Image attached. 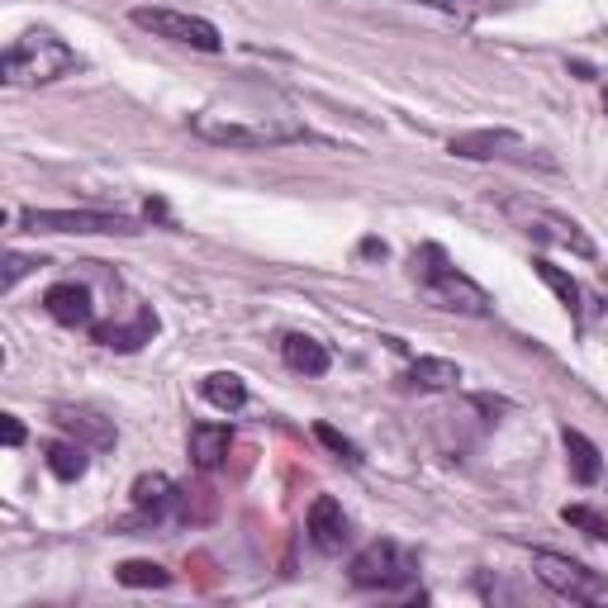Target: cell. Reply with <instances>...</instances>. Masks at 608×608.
Listing matches in <instances>:
<instances>
[{"mask_svg": "<svg viewBox=\"0 0 608 608\" xmlns=\"http://www.w3.org/2000/svg\"><path fill=\"white\" fill-rule=\"evenodd\" d=\"M77 67H81V53L72 43H62L58 33H48V29H29L24 39H14L6 48L0 72H6L10 87H48V81H62L67 72H77Z\"/></svg>", "mask_w": 608, "mask_h": 608, "instance_id": "1", "label": "cell"}, {"mask_svg": "<svg viewBox=\"0 0 608 608\" xmlns=\"http://www.w3.org/2000/svg\"><path fill=\"white\" fill-rule=\"evenodd\" d=\"M414 276L424 281L428 300L437 310H452V314H470V318H485L495 310V300H489L485 285H476L466 272H456V266L443 257V247H418L414 252Z\"/></svg>", "mask_w": 608, "mask_h": 608, "instance_id": "2", "label": "cell"}, {"mask_svg": "<svg viewBox=\"0 0 608 608\" xmlns=\"http://www.w3.org/2000/svg\"><path fill=\"white\" fill-rule=\"evenodd\" d=\"M191 133L214 148H281V143H304L310 129L291 120H243V114H191Z\"/></svg>", "mask_w": 608, "mask_h": 608, "instance_id": "3", "label": "cell"}, {"mask_svg": "<svg viewBox=\"0 0 608 608\" xmlns=\"http://www.w3.org/2000/svg\"><path fill=\"white\" fill-rule=\"evenodd\" d=\"M533 576L543 580L556 599L589 604V608L608 604V580L599 570H589L585 561H576V556H561V551H547V547L533 551Z\"/></svg>", "mask_w": 608, "mask_h": 608, "instance_id": "4", "label": "cell"}, {"mask_svg": "<svg viewBox=\"0 0 608 608\" xmlns=\"http://www.w3.org/2000/svg\"><path fill=\"white\" fill-rule=\"evenodd\" d=\"M129 20L148 29L152 39H166V43H181V48H195V53H219L224 48V33H219L205 14H191V10H172V6H139L129 10Z\"/></svg>", "mask_w": 608, "mask_h": 608, "instance_id": "5", "label": "cell"}, {"mask_svg": "<svg viewBox=\"0 0 608 608\" xmlns=\"http://www.w3.org/2000/svg\"><path fill=\"white\" fill-rule=\"evenodd\" d=\"M504 214L514 219V224L523 233H533L537 243H551V247H566V252H576V257H595V239L576 224L570 214H556L547 205H537V200H504Z\"/></svg>", "mask_w": 608, "mask_h": 608, "instance_id": "6", "label": "cell"}, {"mask_svg": "<svg viewBox=\"0 0 608 608\" xmlns=\"http://www.w3.org/2000/svg\"><path fill=\"white\" fill-rule=\"evenodd\" d=\"M24 233H114V239H133L143 233L129 214H110V210H24L20 214Z\"/></svg>", "mask_w": 608, "mask_h": 608, "instance_id": "7", "label": "cell"}, {"mask_svg": "<svg viewBox=\"0 0 608 608\" xmlns=\"http://www.w3.org/2000/svg\"><path fill=\"white\" fill-rule=\"evenodd\" d=\"M414 570H418V561L404 547L371 543V547L357 551V561H352L347 576H352L357 589H399L404 580H414Z\"/></svg>", "mask_w": 608, "mask_h": 608, "instance_id": "8", "label": "cell"}, {"mask_svg": "<svg viewBox=\"0 0 608 608\" xmlns=\"http://www.w3.org/2000/svg\"><path fill=\"white\" fill-rule=\"evenodd\" d=\"M528 143L518 139L514 129H470V133H456L447 143V152L466 162H495V158H509V152H523Z\"/></svg>", "mask_w": 608, "mask_h": 608, "instance_id": "9", "label": "cell"}, {"mask_svg": "<svg viewBox=\"0 0 608 608\" xmlns=\"http://www.w3.org/2000/svg\"><path fill=\"white\" fill-rule=\"evenodd\" d=\"M304 528H310V543L318 551H343L347 537H352V523L343 514V504H337L333 495H318L310 504V518H304Z\"/></svg>", "mask_w": 608, "mask_h": 608, "instance_id": "10", "label": "cell"}, {"mask_svg": "<svg viewBox=\"0 0 608 608\" xmlns=\"http://www.w3.org/2000/svg\"><path fill=\"white\" fill-rule=\"evenodd\" d=\"M43 310L53 324L62 328H91V291L87 285H77V281H58V285H48L43 291Z\"/></svg>", "mask_w": 608, "mask_h": 608, "instance_id": "11", "label": "cell"}, {"mask_svg": "<svg viewBox=\"0 0 608 608\" xmlns=\"http://www.w3.org/2000/svg\"><path fill=\"white\" fill-rule=\"evenodd\" d=\"M152 333H158V314L148 304H139L129 324H91V343L110 347V352H139L143 343H152Z\"/></svg>", "mask_w": 608, "mask_h": 608, "instance_id": "12", "label": "cell"}, {"mask_svg": "<svg viewBox=\"0 0 608 608\" xmlns=\"http://www.w3.org/2000/svg\"><path fill=\"white\" fill-rule=\"evenodd\" d=\"M53 418H58V428H67V433L77 437V443H87V447H95V452L114 447V424H110V418H100V414H91V409H72V404L53 409Z\"/></svg>", "mask_w": 608, "mask_h": 608, "instance_id": "13", "label": "cell"}, {"mask_svg": "<svg viewBox=\"0 0 608 608\" xmlns=\"http://www.w3.org/2000/svg\"><path fill=\"white\" fill-rule=\"evenodd\" d=\"M229 447H233V428L229 424H195L191 437H185V452H191V462L200 470H214L229 456Z\"/></svg>", "mask_w": 608, "mask_h": 608, "instance_id": "14", "label": "cell"}, {"mask_svg": "<svg viewBox=\"0 0 608 608\" xmlns=\"http://www.w3.org/2000/svg\"><path fill=\"white\" fill-rule=\"evenodd\" d=\"M281 362L291 366V371H300V376H324V371L333 366V357H328V347L318 343V337H310V333H291L281 343Z\"/></svg>", "mask_w": 608, "mask_h": 608, "instance_id": "15", "label": "cell"}, {"mask_svg": "<svg viewBox=\"0 0 608 608\" xmlns=\"http://www.w3.org/2000/svg\"><path fill=\"white\" fill-rule=\"evenodd\" d=\"M561 443H566V462H570V476L580 485H599L604 476V462H599V447L589 443L580 428H561Z\"/></svg>", "mask_w": 608, "mask_h": 608, "instance_id": "16", "label": "cell"}, {"mask_svg": "<svg viewBox=\"0 0 608 608\" xmlns=\"http://www.w3.org/2000/svg\"><path fill=\"white\" fill-rule=\"evenodd\" d=\"M404 381H409L414 391H456V385H462V366L447 357H418Z\"/></svg>", "mask_w": 608, "mask_h": 608, "instance_id": "17", "label": "cell"}, {"mask_svg": "<svg viewBox=\"0 0 608 608\" xmlns=\"http://www.w3.org/2000/svg\"><path fill=\"white\" fill-rule=\"evenodd\" d=\"M87 452H91L87 443H77V437H62V443H48L43 462H48V470H53L58 480H81V476H87V466H91Z\"/></svg>", "mask_w": 608, "mask_h": 608, "instance_id": "18", "label": "cell"}, {"mask_svg": "<svg viewBox=\"0 0 608 608\" xmlns=\"http://www.w3.org/2000/svg\"><path fill=\"white\" fill-rule=\"evenodd\" d=\"M200 395H205L214 409L239 414L243 404H247V385H243V376H233V371H214V376L200 381Z\"/></svg>", "mask_w": 608, "mask_h": 608, "instance_id": "19", "label": "cell"}, {"mask_svg": "<svg viewBox=\"0 0 608 608\" xmlns=\"http://www.w3.org/2000/svg\"><path fill=\"white\" fill-rule=\"evenodd\" d=\"M533 272H537V281H543L547 285V291L556 295V300H561L566 304V310L570 314H576L580 318V281L576 276H570V272H561V266H556V262H547V257H533Z\"/></svg>", "mask_w": 608, "mask_h": 608, "instance_id": "20", "label": "cell"}, {"mask_svg": "<svg viewBox=\"0 0 608 608\" xmlns=\"http://www.w3.org/2000/svg\"><path fill=\"white\" fill-rule=\"evenodd\" d=\"M114 580L124 589H166L172 585V570L158 566V561H120L114 566Z\"/></svg>", "mask_w": 608, "mask_h": 608, "instance_id": "21", "label": "cell"}, {"mask_svg": "<svg viewBox=\"0 0 608 608\" xmlns=\"http://www.w3.org/2000/svg\"><path fill=\"white\" fill-rule=\"evenodd\" d=\"M561 518L570 523V528H580L585 537H595V543H608V514L589 509V504H566Z\"/></svg>", "mask_w": 608, "mask_h": 608, "instance_id": "22", "label": "cell"}, {"mask_svg": "<svg viewBox=\"0 0 608 608\" xmlns=\"http://www.w3.org/2000/svg\"><path fill=\"white\" fill-rule=\"evenodd\" d=\"M428 6L452 14V20H485V14L499 10V0H428Z\"/></svg>", "mask_w": 608, "mask_h": 608, "instance_id": "23", "label": "cell"}, {"mask_svg": "<svg viewBox=\"0 0 608 608\" xmlns=\"http://www.w3.org/2000/svg\"><path fill=\"white\" fill-rule=\"evenodd\" d=\"M314 437H318V443H324V447H328L333 456H343V462H347V466H357V462H362V452H357V443H352V437H343V433H337L333 424H318V428H314Z\"/></svg>", "mask_w": 608, "mask_h": 608, "instance_id": "24", "label": "cell"}, {"mask_svg": "<svg viewBox=\"0 0 608 608\" xmlns=\"http://www.w3.org/2000/svg\"><path fill=\"white\" fill-rule=\"evenodd\" d=\"M29 266H43V262H29V257H20V252H10V257H6V281H0V285H6V291H14V281H20Z\"/></svg>", "mask_w": 608, "mask_h": 608, "instance_id": "25", "label": "cell"}, {"mask_svg": "<svg viewBox=\"0 0 608 608\" xmlns=\"http://www.w3.org/2000/svg\"><path fill=\"white\" fill-rule=\"evenodd\" d=\"M0 428H6V447H20L24 443V424L14 414H6V424H0Z\"/></svg>", "mask_w": 608, "mask_h": 608, "instance_id": "26", "label": "cell"}, {"mask_svg": "<svg viewBox=\"0 0 608 608\" xmlns=\"http://www.w3.org/2000/svg\"><path fill=\"white\" fill-rule=\"evenodd\" d=\"M362 252H366V257H385V243H376V239H366V243H362Z\"/></svg>", "mask_w": 608, "mask_h": 608, "instance_id": "27", "label": "cell"}, {"mask_svg": "<svg viewBox=\"0 0 608 608\" xmlns=\"http://www.w3.org/2000/svg\"><path fill=\"white\" fill-rule=\"evenodd\" d=\"M604 110H608V95H604Z\"/></svg>", "mask_w": 608, "mask_h": 608, "instance_id": "28", "label": "cell"}]
</instances>
